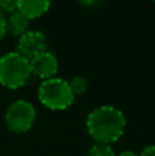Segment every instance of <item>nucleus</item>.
<instances>
[{"instance_id":"20e7f679","label":"nucleus","mask_w":155,"mask_h":156,"mask_svg":"<svg viewBox=\"0 0 155 156\" xmlns=\"http://www.w3.org/2000/svg\"><path fill=\"white\" fill-rule=\"evenodd\" d=\"M36 119V110L32 103L26 100H16L5 112V125L14 133H25L33 126Z\"/></svg>"},{"instance_id":"9d476101","label":"nucleus","mask_w":155,"mask_h":156,"mask_svg":"<svg viewBox=\"0 0 155 156\" xmlns=\"http://www.w3.org/2000/svg\"><path fill=\"white\" fill-rule=\"evenodd\" d=\"M69 85H70V89H71V92H73V94H82L88 88V81H87V78L77 76L69 82Z\"/></svg>"},{"instance_id":"0eeeda50","label":"nucleus","mask_w":155,"mask_h":156,"mask_svg":"<svg viewBox=\"0 0 155 156\" xmlns=\"http://www.w3.org/2000/svg\"><path fill=\"white\" fill-rule=\"evenodd\" d=\"M49 5L51 3L45 0H38V2L37 0H21V2H16V11L30 21L45 14Z\"/></svg>"},{"instance_id":"f257e3e1","label":"nucleus","mask_w":155,"mask_h":156,"mask_svg":"<svg viewBox=\"0 0 155 156\" xmlns=\"http://www.w3.org/2000/svg\"><path fill=\"white\" fill-rule=\"evenodd\" d=\"M125 115L113 105H100L87 118L88 133L100 144L117 141L125 132Z\"/></svg>"},{"instance_id":"1a4fd4ad","label":"nucleus","mask_w":155,"mask_h":156,"mask_svg":"<svg viewBox=\"0 0 155 156\" xmlns=\"http://www.w3.org/2000/svg\"><path fill=\"white\" fill-rule=\"evenodd\" d=\"M87 156H115V152L110 144L96 143L95 145L88 151Z\"/></svg>"},{"instance_id":"f03ea898","label":"nucleus","mask_w":155,"mask_h":156,"mask_svg":"<svg viewBox=\"0 0 155 156\" xmlns=\"http://www.w3.org/2000/svg\"><path fill=\"white\" fill-rule=\"evenodd\" d=\"M32 76L30 63L18 52H8L0 58V83L7 89H18Z\"/></svg>"},{"instance_id":"6e6552de","label":"nucleus","mask_w":155,"mask_h":156,"mask_svg":"<svg viewBox=\"0 0 155 156\" xmlns=\"http://www.w3.org/2000/svg\"><path fill=\"white\" fill-rule=\"evenodd\" d=\"M29 19L25 18L18 11H14L7 18V33L14 37H21L29 30Z\"/></svg>"},{"instance_id":"ddd939ff","label":"nucleus","mask_w":155,"mask_h":156,"mask_svg":"<svg viewBox=\"0 0 155 156\" xmlns=\"http://www.w3.org/2000/svg\"><path fill=\"white\" fill-rule=\"evenodd\" d=\"M140 156H155V145L146 147V148L142 151Z\"/></svg>"},{"instance_id":"4468645a","label":"nucleus","mask_w":155,"mask_h":156,"mask_svg":"<svg viewBox=\"0 0 155 156\" xmlns=\"http://www.w3.org/2000/svg\"><path fill=\"white\" fill-rule=\"evenodd\" d=\"M118 156H137L135 152H132V151H124V152H121Z\"/></svg>"},{"instance_id":"7ed1b4c3","label":"nucleus","mask_w":155,"mask_h":156,"mask_svg":"<svg viewBox=\"0 0 155 156\" xmlns=\"http://www.w3.org/2000/svg\"><path fill=\"white\" fill-rule=\"evenodd\" d=\"M38 100L49 110L62 111L71 105L74 94L67 81L54 77L41 82L38 88Z\"/></svg>"},{"instance_id":"9b49d317","label":"nucleus","mask_w":155,"mask_h":156,"mask_svg":"<svg viewBox=\"0 0 155 156\" xmlns=\"http://www.w3.org/2000/svg\"><path fill=\"white\" fill-rule=\"evenodd\" d=\"M14 11H16V2H13V0H0V12L13 14Z\"/></svg>"},{"instance_id":"423d86ee","label":"nucleus","mask_w":155,"mask_h":156,"mask_svg":"<svg viewBox=\"0 0 155 156\" xmlns=\"http://www.w3.org/2000/svg\"><path fill=\"white\" fill-rule=\"evenodd\" d=\"M29 63L32 74L41 78L43 81L54 78L55 74L58 73V59L49 51H45L43 54L37 55Z\"/></svg>"},{"instance_id":"39448f33","label":"nucleus","mask_w":155,"mask_h":156,"mask_svg":"<svg viewBox=\"0 0 155 156\" xmlns=\"http://www.w3.org/2000/svg\"><path fill=\"white\" fill-rule=\"evenodd\" d=\"M18 54L30 62L37 55L47 51V38L38 30H27L18 40Z\"/></svg>"},{"instance_id":"f8f14e48","label":"nucleus","mask_w":155,"mask_h":156,"mask_svg":"<svg viewBox=\"0 0 155 156\" xmlns=\"http://www.w3.org/2000/svg\"><path fill=\"white\" fill-rule=\"evenodd\" d=\"M5 33H7V18L3 12H0V38L4 37Z\"/></svg>"}]
</instances>
